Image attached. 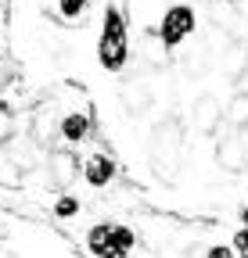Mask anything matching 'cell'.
<instances>
[{"label": "cell", "mask_w": 248, "mask_h": 258, "mask_svg": "<svg viewBox=\"0 0 248 258\" xmlns=\"http://www.w3.org/2000/svg\"><path fill=\"white\" fill-rule=\"evenodd\" d=\"M194 32V11L187 8V4H176V8H169L166 11V18H162V29H159V36H162V43L166 47H176V43H183Z\"/></svg>", "instance_id": "obj_3"}, {"label": "cell", "mask_w": 248, "mask_h": 258, "mask_svg": "<svg viewBox=\"0 0 248 258\" xmlns=\"http://www.w3.org/2000/svg\"><path fill=\"white\" fill-rule=\"evenodd\" d=\"M61 137H65L69 144H76V140H83L86 133H90V118L86 115H69V118H61Z\"/></svg>", "instance_id": "obj_11"}, {"label": "cell", "mask_w": 248, "mask_h": 258, "mask_svg": "<svg viewBox=\"0 0 248 258\" xmlns=\"http://www.w3.org/2000/svg\"><path fill=\"white\" fill-rule=\"evenodd\" d=\"M230 122H234V129H237V133H248V93H237V97H234Z\"/></svg>", "instance_id": "obj_12"}, {"label": "cell", "mask_w": 248, "mask_h": 258, "mask_svg": "<svg viewBox=\"0 0 248 258\" xmlns=\"http://www.w3.org/2000/svg\"><path fill=\"white\" fill-rule=\"evenodd\" d=\"M47 169H51L54 186L69 190V186H72V179L79 176V158H76L72 151H54V154H51V161H47Z\"/></svg>", "instance_id": "obj_7"}, {"label": "cell", "mask_w": 248, "mask_h": 258, "mask_svg": "<svg viewBox=\"0 0 248 258\" xmlns=\"http://www.w3.org/2000/svg\"><path fill=\"white\" fill-rule=\"evenodd\" d=\"M191 122H194V129L198 133H216L220 129V122H223V104L216 101L212 93H202L198 101H194V111H191Z\"/></svg>", "instance_id": "obj_5"}, {"label": "cell", "mask_w": 248, "mask_h": 258, "mask_svg": "<svg viewBox=\"0 0 248 258\" xmlns=\"http://www.w3.org/2000/svg\"><path fill=\"white\" fill-rule=\"evenodd\" d=\"M0 258H15V254H11V251H4V247H0Z\"/></svg>", "instance_id": "obj_21"}, {"label": "cell", "mask_w": 248, "mask_h": 258, "mask_svg": "<svg viewBox=\"0 0 248 258\" xmlns=\"http://www.w3.org/2000/svg\"><path fill=\"white\" fill-rule=\"evenodd\" d=\"M209 258H234V251H230V247H212Z\"/></svg>", "instance_id": "obj_20"}, {"label": "cell", "mask_w": 248, "mask_h": 258, "mask_svg": "<svg viewBox=\"0 0 248 258\" xmlns=\"http://www.w3.org/2000/svg\"><path fill=\"white\" fill-rule=\"evenodd\" d=\"M209 8H212V22H216V29H223L230 40L241 36V15H237V8L230 4V0H209Z\"/></svg>", "instance_id": "obj_9"}, {"label": "cell", "mask_w": 248, "mask_h": 258, "mask_svg": "<svg viewBox=\"0 0 248 258\" xmlns=\"http://www.w3.org/2000/svg\"><path fill=\"white\" fill-rule=\"evenodd\" d=\"M58 8H61V15H69V18H76V15L83 11V0H58Z\"/></svg>", "instance_id": "obj_18"}, {"label": "cell", "mask_w": 248, "mask_h": 258, "mask_svg": "<svg viewBox=\"0 0 248 258\" xmlns=\"http://www.w3.org/2000/svg\"><path fill=\"white\" fill-rule=\"evenodd\" d=\"M8 83H11V64H8L4 57H0V90H4Z\"/></svg>", "instance_id": "obj_19"}, {"label": "cell", "mask_w": 248, "mask_h": 258, "mask_svg": "<svg viewBox=\"0 0 248 258\" xmlns=\"http://www.w3.org/2000/svg\"><path fill=\"white\" fill-rule=\"evenodd\" d=\"M216 161H220V165L227 169V172H241L248 161H244V137L237 133H227L220 144H216Z\"/></svg>", "instance_id": "obj_6"}, {"label": "cell", "mask_w": 248, "mask_h": 258, "mask_svg": "<svg viewBox=\"0 0 248 258\" xmlns=\"http://www.w3.org/2000/svg\"><path fill=\"white\" fill-rule=\"evenodd\" d=\"M108 233H112V226H94V230H90V247H94L97 254H105V247H108Z\"/></svg>", "instance_id": "obj_15"}, {"label": "cell", "mask_w": 248, "mask_h": 258, "mask_svg": "<svg viewBox=\"0 0 248 258\" xmlns=\"http://www.w3.org/2000/svg\"><path fill=\"white\" fill-rule=\"evenodd\" d=\"M76 208H79V205H76L72 198H61V201L54 205V212H58L61 219H69V215H76Z\"/></svg>", "instance_id": "obj_17"}, {"label": "cell", "mask_w": 248, "mask_h": 258, "mask_svg": "<svg viewBox=\"0 0 248 258\" xmlns=\"http://www.w3.org/2000/svg\"><path fill=\"white\" fill-rule=\"evenodd\" d=\"M220 69H223V79L234 83V86L244 79V72H248V40L244 36H234L230 40V47L220 57Z\"/></svg>", "instance_id": "obj_4"}, {"label": "cell", "mask_w": 248, "mask_h": 258, "mask_svg": "<svg viewBox=\"0 0 248 258\" xmlns=\"http://www.w3.org/2000/svg\"><path fill=\"white\" fill-rule=\"evenodd\" d=\"M18 165H15V161L11 158H0V183H4V186H15L18 183Z\"/></svg>", "instance_id": "obj_14"}, {"label": "cell", "mask_w": 248, "mask_h": 258, "mask_svg": "<svg viewBox=\"0 0 248 258\" xmlns=\"http://www.w3.org/2000/svg\"><path fill=\"white\" fill-rule=\"evenodd\" d=\"M155 104V93H151V86L144 83V79H130L126 86H122V108H126V115H144L147 108Z\"/></svg>", "instance_id": "obj_8"}, {"label": "cell", "mask_w": 248, "mask_h": 258, "mask_svg": "<svg viewBox=\"0 0 248 258\" xmlns=\"http://www.w3.org/2000/svg\"><path fill=\"white\" fill-rule=\"evenodd\" d=\"M180 154H183V125L176 115H166L151 133V165L166 183L176 179L180 169Z\"/></svg>", "instance_id": "obj_1"}, {"label": "cell", "mask_w": 248, "mask_h": 258, "mask_svg": "<svg viewBox=\"0 0 248 258\" xmlns=\"http://www.w3.org/2000/svg\"><path fill=\"white\" fill-rule=\"evenodd\" d=\"M11 140H15V111L0 104V144H11Z\"/></svg>", "instance_id": "obj_13"}, {"label": "cell", "mask_w": 248, "mask_h": 258, "mask_svg": "<svg viewBox=\"0 0 248 258\" xmlns=\"http://www.w3.org/2000/svg\"><path fill=\"white\" fill-rule=\"evenodd\" d=\"M112 176H115V161H112V154L94 151V154L86 158V179L94 183V186H105Z\"/></svg>", "instance_id": "obj_10"}, {"label": "cell", "mask_w": 248, "mask_h": 258, "mask_svg": "<svg viewBox=\"0 0 248 258\" xmlns=\"http://www.w3.org/2000/svg\"><path fill=\"white\" fill-rule=\"evenodd\" d=\"M101 64L112 72H119L126 64V22H122V8H108L105 11V32H101Z\"/></svg>", "instance_id": "obj_2"}, {"label": "cell", "mask_w": 248, "mask_h": 258, "mask_svg": "<svg viewBox=\"0 0 248 258\" xmlns=\"http://www.w3.org/2000/svg\"><path fill=\"white\" fill-rule=\"evenodd\" d=\"M234 251H237V258H248V226H244V230H237V237H234Z\"/></svg>", "instance_id": "obj_16"}]
</instances>
